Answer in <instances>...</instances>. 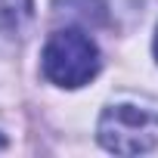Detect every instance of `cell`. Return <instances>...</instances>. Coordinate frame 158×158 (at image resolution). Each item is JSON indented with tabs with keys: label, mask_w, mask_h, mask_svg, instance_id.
I'll return each mask as SVG.
<instances>
[{
	"label": "cell",
	"mask_w": 158,
	"mask_h": 158,
	"mask_svg": "<svg viewBox=\"0 0 158 158\" xmlns=\"http://www.w3.org/2000/svg\"><path fill=\"white\" fill-rule=\"evenodd\" d=\"M99 71V50L81 28H62L44 47V74L59 87H84Z\"/></svg>",
	"instance_id": "cell-1"
},
{
	"label": "cell",
	"mask_w": 158,
	"mask_h": 158,
	"mask_svg": "<svg viewBox=\"0 0 158 158\" xmlns=\"http://www.w3.org/2000/svg\"><path fill=\"white\" fill-rule=\"evenodd\" d=\"M99 143L115 155H139L158 143V112L139 106H109L96 127Z\"/></svg>",
	"instance_id": "cell-2"
},
{
	"label": "cell",
	"mask_w": 158,
	"mask_h": 158,
	"mask_svg": "<svg viewBox=\"0 0 158 158\" xmlns=\"http://www.w3.org/2000/svg\"><path fill=\"white\" fill-rule=\"evenodd\" d=\"M102 0H56V13H68L81 22H102Z\"/></svg>",
	"instance_id": "cell-3"
},
{
	"label": "cell",
	"mask_w": 158,
	"mask_h": 158,
	"mask_svg": "<svg viewBox=\"0 0 158 158\" xmlns=\"http://www.w3.org/2000/svg\"><path fill=\"white\" fill-rule=\"evenodd\" d=\"M155 56H158V34H155Z\"/></svg>",
	"instance_id": "cell-4"
},
{
	"label": "cell",
	"mask_w": 158,
	"mask_h": 158,
	"mask_svg": "<svg viewBox=\"0 0 158 158\" xmlns=\"http://www.w3.org/2000/svg\"><path fill=\"white\" fill-rule=\"evenodd\" d=\"M3 146H6V139H3V136H0V149H3Z\"/></svg>",
	"instance_id": "cell-5"
}]
</instances>
